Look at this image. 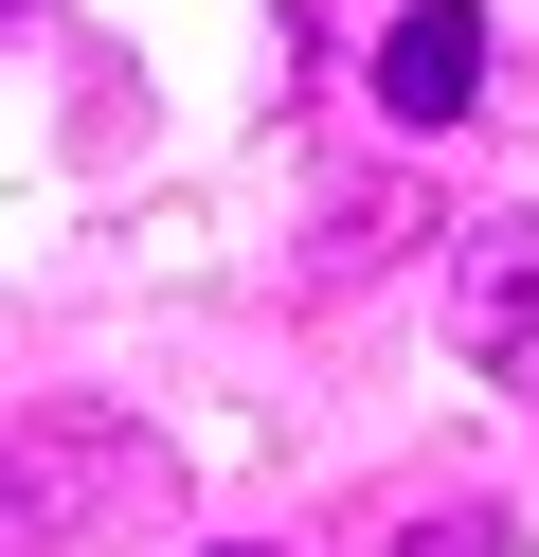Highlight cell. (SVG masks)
Masks as SVG:
<instances>
[{
    "label": "cell",
    "instance_id": "1",
    "mask_svg": "<svg viewBox=\"0 0 539 557\" xmlns=\"http://www.w3.org/2000/svg\"><path fill=\"white\" fill-rule=\"evenodd\" d=\"M378 126H414V145H450L467 109H486V18H467V0H395L378 18Z\"/></svg>",
    "mask_w": 539,
    "mask_h": 557
},
{
    "label": "cell",
    "instance_id": "2",
    "mask_svg": "<svg viewBox=\"0 0 539 557\" xmlns=\"http://www.w3.org/2000/svg\"><path fill=\"white\" fill-rule=\"evenodd\" d=\"M450 342H467L486 377L539 360V216H467V234H450Z\"/></svg>",
    "mask_w": 539,
    "mask_h": 557
},
{
    "label": "cell",
    "instance_id": "3",
    "mask_svg": "<svg viewBox=\"0 0 539 557\" xmlns=\"http://www.w3.org/2000/svg\"><path fill=\"white\" fill-rule=\"evenodd\" d=\"M395 557H522V521H503V504H414Z\"/></svg>",
    "mask_w": 539,
    "mask_h": 557
},
{
    "label": "cell",
    "instance_id": "4",
    "mask_svg": "<svg viewBox=\"0 0 539 557\" xmlns=\"http://www.w3.org/2000/svg\"><path fill=\"white\" fill-rule=\"evenodd\" d=\"M0 540H36V468H19V432H0Z\"/></svg>",
    "mask_w": 539,
    "mask_h": 557
}]
</instances>
